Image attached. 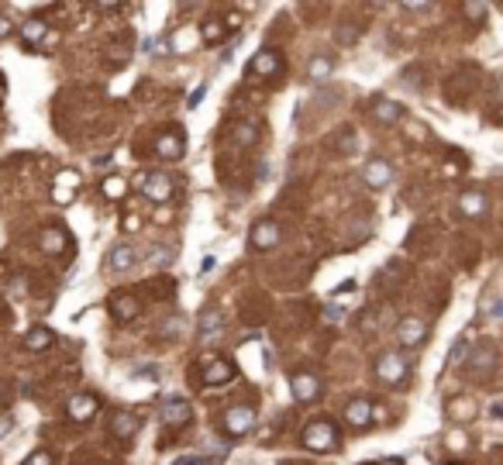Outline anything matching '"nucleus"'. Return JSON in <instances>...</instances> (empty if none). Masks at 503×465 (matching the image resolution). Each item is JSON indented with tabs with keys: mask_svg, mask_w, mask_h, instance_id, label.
<instances>
[{
	"mask_svg": "<svg viewBox=\"0 0 503 465\" xmlns=\"http://www.w3.org/2000/svg\"><path fill=\"white\" fill-rule=\"evenodd\" d=\"M159 417H163V424H166L169 431H179L183 424H190L193 410H190V403H186V400H179V396H169L166 403H163V410H159Z\"/></svg>",
	"mask_w": 503,
	"mask_h": 465,
	"instance_id": "7",
	"label": "nucleus"
},
{
	"mask_svg": "<svg viewBox=\"0 0 503 465\" xmlns=\"http://www.w3.org/2000/svg\"><path fill=\"white\" fill-rule=\"evenodd\" d=\"M376 376L383 382H390V386H404L407 376H411V366H407V359L404 355H397V352H383L376 359Z\"/></svg>",
	"mask_w": 503,
	"mask_h": 465,
	"instance_id": "3",
	"label": "nucleus"
},
{
	"mask_svg": "<svg viewBox=\"0 0 503 465\" xmlns=\"http://www.w3.org/2000/svg\"><path fill=\"white\" fill-rule=\"evenodd\" d=\"M107 307H111V314H114V321H135L138 317V310H142V303L135 300L131 293H114L111 300H107Z\"/></svg>",
	"mask_w": 503,
	"mask_h": 465,
	"instance_id": "11",
	"label": "nucleus"
},
{
	"mask_svg": "<svg viewBox=\"0 0 503 465\" xmlns=\"http://www.w3.org/2000/svg\"><path fill=\"white\" fill-rule=\"evenodd\" d=\"M249 73L252 76H280V73H283V59H280V52H273V48L255 52V59L249 62Z\"/></svg>",
	"mask_w": 503,
	"mask_h": 465,
	"instance_id": "8",
	"label": "nucleus"
},
{
	"mask_svg": "<svg viewBox=\"0 0 503 465\" xmlns=\"http://www.w3.org/2000/svg\"><path fill=\"white\" fill-rule=\"evenodd\" d=\"M373 118L383 121V125H397V121L404 118V107H400L397 100H376V104H373Z\"/></svg>",
	"mask_w": 503,
	"mask_h": 465,
	"instance_id": "21",
	"label": "nucleus"
},
{
	"mask_svg": "<svg viewBox=\"0 0 503 465\" xmlns=\"http://www.w3.org/2000/svg\"><path fill=\"white\" fill-rule=\"evenodd\" d=\"M462 14H465L469 21H483V18L490 14V7H486V4H462Z\"/></svg>",
	"mask_w": 503,
	"mask_h": 465,
	"instance_id": "29",
	"label": "nucleus"
},
{
	"mask_svg": "<svg viewBox=\"0 0 503 465\" xmlns=\"http://www.w3.org/2000/svg\"><path fill=\"white\" fill-rule=\"evenodd\" d=\"M45 32H48V25H45L42 18H28V21L21 25V35H25V42H32V45L42 42Z\"/></svg>",
	"mask_w": 503,
	"mask_h": 465,
	"instance_id": "24",
	"label": "nucleus"
},
{
	"mask_svg": "<svg viewBox=\"0 0 503 465\" xmlns=\"http://www.w3.org/2000/svg\"><path fill=\"white\" fill-rule=\"evenodd\" d=\"M300 441H303L307 452L328 455V452H338V448H341V431H338L335 421H310L303 427Z\"/></svg>",
	"mask_w": 503,
	"mask_h": 465,
	"instance_id": "1",
	"label": "nucleus"
},
{
	"mask_svg": "<svg viewBox=\"0 0 503 465\" xmlns=\"http://www.w3.org/2000/svg\"><path fill=\"white\" fill-rule=\"evenodd\" d=\"M345 421L352 424V427H369V424L376 421L373 403H369V400H352V403L345 407Z\"/></svg>",
	"mask_w": 503,
	"mask_h": 465,
	"instance_id": "16",
	"label": "nucleus"
},
{
	"mask_svg": "<svg viewBox=\"0 0 503 465\" xmlns=\"http://www.w3.org/2000/svg\"><path fill=\"white\" fill-rule=\"evenodd\" d=\"M25 465H52V455L48 452H35V455H28Z\"/></svg>",
	"mask_w": 503,
	"mask_h": 465,
	"instance_id": "33",
	"label": "nucleus"
},
{
	"mask_svg": "<svg viewBox=\"0 0 503 465\" xmlns=\"http://www.w3.org/2000/svg\"><path fill=\"white\" fill-rule=\"evenodd\" d=\"M249 242H252V249H259V252H269V249L280 242V224H276L273 217H259V221L252 224Z\"/></svg>",
	"mask_w": 503,
	"mask_h": 465,
	"instance_id": "6",
	"label": "nucleus"
},
{
	"mask_svg": "<svg viewBox=\"0 0 503 465\" xmlns=\"http://www.w3.org/2000/svg\"><path fill=\"white\" fill-rule=\"evenodd\" d=\"M217 335H221V310H217V307H207V310L200 314V331H197V338L214 341Z\"/></svg>",
	"mask_w": 503,
	"mask_h": 465,
	"instance_id": "20",
	"label": "nucleus"
},
{
	"mask_svg": "<svg viewBox=\"0 0 503 465\" xmlns=\"http://www.w3.org/2000/svg\"><path fill=\"white\" fill-rule=\"evenodd\" d=\"M138 262V252H135V245H114L111 255H107V265L114 269V272H125Z\"/></svg>",
	"mask_w": 503,
	"mask_h": 465,
	"instance_id": "18",
	"label": "nucleus"
},
{
	"mask_svg": "<svg viewBox=\"0 0 503 465\" xmlns=\"http://www.w3.org/2000/svg\"><path fill=\"white\" fill-rule=\"evenodd\" d=\"M172 465H217L214 459H197V455H190V459H176Z\"/></svg>",
	"mask_w": 503,
	"mask_h": 465,
	"instance_id": "34",
	"label": "nucleus"
},
{
	"mask_svg": "<svg viewBox=\"0 0 503 465\" xmlns=\"http://www.w3.org/2000/svg\"><path fill=\"white\" fill-rule=\"evenodd\" d=\"M355 148H359V138H355L348 127H345V131H338V152H341V155H352Z\"/></svg>",
	"mask_w": 503,
	"mask_h": 465,
	"instance_id": "28",
	"label": "nucleus"
},
{
	"mask_svg": "<svg viewBox=\"0 0 503 465\" xmlns=\"http://www.w3.org/2000/svg\"><path fill=\"white\" fill-rule=\"evenodd\" d=\"M111 431H114V438H135L138 417H135L131 410H114V414H111Z\"/></svg>",
	"mask_w": 503,
	"mask_h": 465,
	"instance_id": "19",
	"label": "nucleus"
},
{
	"mask_svg": "<svg viewBox=\"0 0 503 465\" xmlns=\"http://www.w3.org/2000/svg\"><path fill=\"white\" fill-rule=\"evenodd\" d=\"M204 93H207V83H204V86H197V90H193V97H190V107H197V104L204 100Z\"/></svg>",
	"mask_w": 503,
	"mask_h": 465,
	"instance_id": "37",
	"label": "nucleus"
},
{
	"mask_svg": "<svg viewBox=\"0 0 503 465\" xmlns=\"http://www.w3.org/2000/svg\"><path fill=\"white\" fill-rule=\"evenodd\" d=\"M0 400H4V386H0Z\"/></svg>",
	"mask_w": 503,
	"mask_h": 465,
	"instance_id": "40",
	"label": "nucleus"
},
{
	"mask_svg": "<svg viewBox=\"0 0 503 465\" xmlns=\"http://www.w3.org/2000/svg\"><path fill=\"white\" fill-rule=\"evenodd\" d=\"M459 211L465 214V217H486V211H490V197L483 193V190H465L459 197Z\"/></svg>",
	"mask_w": 503,
	"mask_h": 465,
	"instance_id": "12",
	"label": "nucleus"
},
{
	"mask_svg": "<svg viewBox=\"0 0 503 465\" xmlns=\"http://www.w3.org/2000/svg\"><path fill=\"white\" fill-rule=\"evenodd\" d=\"M362 179H366L369 190H383V186L393 179V166H390L386 159H373V162L362 169Z\"/></svg>",
	"mask_w": 503,
	"mask_h": 465,
	"instance_id": "13",
	"label": "nucleus"
},
{
	"mask_svg": "<svg viewBox=\"0 0 503 465\" xmlns=\"http://www.w3.org/2000/svg\"><path fill=\"white\" fill-rule=\"evenodd\" d=\"M252 427H255V410H252V407L238 403V407H228V410H224V431H228L231 438H245Z\"/></svg>",
	"mask_w": 503,
	"mask_h": 465,
	"instance_id": "5",
	"label": "nucleus"
},
{
	"mask_svg": "<svg viewBox=\"0 0 503 465\" xmlns=\"http://www.w3.org/2000/svg\"><path fill=\"white\" fill-rule=\"evenodd\" d=\"M331 73H335V62H331L328 55H314V59H310V80H314V83H324Z\"/></svg>",
	"mask_w": 503,
	"mask_h": 465,
	"instance_id": "23",
	"label": "nucleus"
},
{
	"mask_svg": "<svg viewBox=\"0 0 503 465\" xmlns=\"http://www.w3.org/2000/svg\"><path fill=\"white\" fill-rule=\"evenodd\" d=\"M255 131H259V127L252 125H238V141H242V145H255V138H259V134H255Z\"/></svg>",
	"mask_w": 503,
	"mask_h": 465,
	"instance_id": "31",
	"label": "nucleus"
},
{
	"mask_svg": "<svg viewBox=\"0 0 503 465\" xmlns=\"http://www.w3.org/2000/svg\"><path fill=\"white\" fill-rule=\"evenodd\" d=\"M59 179H62V183H73V179H76V176H73V172H62V176H59ZM55 200H59V204H66V200H69V190H62V193H59V197H55Z\"/></svg>",
	"mask_w": 503,
	"mask_h": 465,
	"instance_id": "35",
	"label": "nucleus"
},
{
	"mask_svg": "<svg viewBox=\"0 0 503 465\" xmlns=\"http://www.w3.org/2000/svg\"><path fill=\"white\" fill-rule=\"evenodd\" d=\"M404 11H414V14H427L431 4H404Z\"/></svg>",
	"mask_w": 503,
	"mask_h": 465,
	"instance_id": "38",
	"label": "nucleus"
},
{
	"mask_svg": "<svg viewBox=\"0 0 503 465\" xmlns=\"http://www.w3.org/2000/svg\"><path fill=\"white\" fill-rule=\"evenodd\" d=\"M69 421H76V424H86V421H93V414L100 410V400L93 396V393H80V396H73L69 400Z\"/></svg>",
	"mask_w": 503,
	"mask_h": 465,
	"instance_id": "10",
	"label": "nucleus"
},
{
	"mask_svg": "<svg viewBox=\"0 0 503 465\" xmlns=\"http://www.w3.org/2000/svg\"><path fill=\"white\" fill-rule=\"evenodd\" d=\"M397 338L404 348H418L420 341L427 338V324L420 321V317H404L400 324H397Z\"/></svg>",
	"mask_w": 503,
	"mask_h": 465,
	"instance_id": "9",
	"label": "nucleus"
},
{
	"mask_svg": "<svg viewBox=\"0 0 503 465\" xmlns=\"http://www.w3.org/2000/svg\"><path fill=\"white\" fill-rule=\"evenodd\" d=\"M128 190V183L121 176H111V179H104V197H111V200H121Z\"/></svg>",
	"mask_w": 503,
	"mask_h": 465,
	"instance_id": "26",
	"label": "nucleus"
},
{
	"mask_svg": "<svg viewBox=\"0 0 503 465\" xmlns=\"http://www.w3.org/2000/svg\"><path fill=\"white\" fill-rule=\"evenodd\" d=\"M221 39H224V28H221V21H207V25H204V42L214 45V42H221Z\"/></svg>",
	"mask_w": 503,
	"mask_h": 465,
	"instance_id": "30",
	"label": "nucleus"
},
{
	"mask_svg": "<svg viewBox=\"0 0 503 465\" xmlns=\"http://www.w3.org/2000/svg\"><path fill=\"white\" fill-rule=\"evenodd\" d=\"M465 359H469V338H465V335H459V338H455V345H452V352H448V362H452V366H462Z\"/></svg>",
	"mask_w": 503,
	"mask_h": 465,
	"instance_id": "27",
	"label": "nucleus"
},
{
	"mask_svg": "<svg viewBox=\"0 0 503 465\" xmlns=\"http://www.w3.org/2000/svg\"><path fill=\"white\" fill-rule=\"evenodd\" d=\"M138 190H142V197L152 200V204L172 200V179H169L166 172H142V176H138Z\"/></svg>",
	"mask_w": 503,
	"mask_h": 465,
	"instance_id": "4",
	"label": "nucleus"
},
{
	"mask_svg": "<svg viewBox=\"0 0 503 465\" xmlns=\"http://www.w3.org/2000/svg\"><path fill=\"white\" fill-rule=\"evenodd\" d=\"M452 414H455L459 421H469V417H472V403H469V400H455V403H452Z\"/></svg>",
	"mask_w": 503,
	"mask_h": 465,
	"instance_id": "32",
	"label": "nucleus"
},
{
	"mask_svg": "<svg viewBox=\"0 0 503 465\" xmlns=\"http://www.w3.org/2000/svg\"><path fill=\"white\" fill-rule=\"evenodd\" d=\"M156 148H159V155H163V159H169V162L183 159V131H179V127H169V131H163Z\"/></svg>",
	"mask_w": 503,
	"mask_h": 465,
	"instance_id": "14",
	"label": "nucleus"
},
{
	"mask_svg": "<svg viewBox=\"0 0 503 465\" xmlns=\"http://www.w3.org/2000/svg\"><path fill=\"white\" fill-rule=\"evenodd\" d=\"M52 328H42V324H39V328H32V331H28V335H25V348H28V352H45V348H52Z\"/></svg>",
	"mask_w": 503,
	"mask_h": 465,
	"instance_id": "22",
	"label": "nucleus"
},
{
	"mask_svg": "<svg viewBox=\"0 0 503 465\" xmlns=\"http://www.w3.org/2000/svg\"><path fill=\"white\" fill-rule=\"evenodd\" d=\"M294 396L300 400V403L317 400V396H321V380H317L314 373H296L294 376Z\"/></svg>",
	"mask_w": 503,
	"mask_h": 465,
	"instance_id": "15",
	"label": "nucleus"
},
{
	"mask_svg": "<svg viewBox=\"0 0 503 465\" xmlns=\"http://www.w3.org/2000/svg\"><path fill=\"white\" fill-rule=\"evenodd\" d=\"M497 348L490 345V341H479L476 348H472V355L465 359V373L472 376V380H490L493 373H497Z\"/></svg>",
	"mask_w": 503,
	"mask_h": 465,
	"instance_id": "2",
	"label": "nucleus"
},
{
	"mask_svg": "<svg viewBox=\"0 0 503 465\" xmlns=\"http://www.w3.org/2000/svg\"><path fill=\"white\" fill-rule=\"evenodd\" d=\"M500 93H503V76H500Z\"/></svg>",
	"mask_w": 503,
	"mask_h": 465,
	"instance_id": "41",
	"label": "nucleus"
},
{
	"mask_svg": "<svg viewBox=\"0 0 503 465\" xmlns=\"http://www.w3.org/2000/svg\"><path fill=\"white\" fill-rule=\"evenodd\" d=\"M324 317H328V321H341V310H338V307H328Z\"/></svg>",
	"mask_w": 503,
	"mask_h": 465,
	"instance_id": "39",
	"label": "nucleus"
},
{
	"mask_svg": "<svg viewBox=\"0 0 503 465\" xmlns=\"http://www.w3.org/2000/svg\"><path fill=\"white\" fill-rule=\"evenodd\" d=\"M11 32H14V25H11V18H7V14H0V39H7Z\"/></svg>",
	"mask_w": 503,
	"mask_h": 465,
	"instance_id": "36",
	"label": "nucleus"
},
{
	"mask_svg": "<svg viewBox=\"0 0 503 465\" xmlns=\"http://www.w3.org/2000/svg\"><path fill=\"white\" fill-rule=\"evenodd\" d=\"M231 380H235V366H231L228 359H214L207 369H204V382H207V386H228Z\"/></svg>",
	"mask_w": 503,
	"mask_h": 465,
	"instance_id": "17",
	"label": "nucleus"
},
{
	"mask_svg": "<svg viewBox=\"0 0 503 465\" xmlns=\"http://www.w3.org/2000/svg\"><path fill=\"white\" fill-rule=\"evenodd\" d=\"M42 249L48 255H62L66 252V235L55 228V231H42Z\"/></svg>",
	"mask_w": 503,
	"mask_h": 465,
	"instance_id": "25",
	"label": "nucleus"
}]
</instances>
